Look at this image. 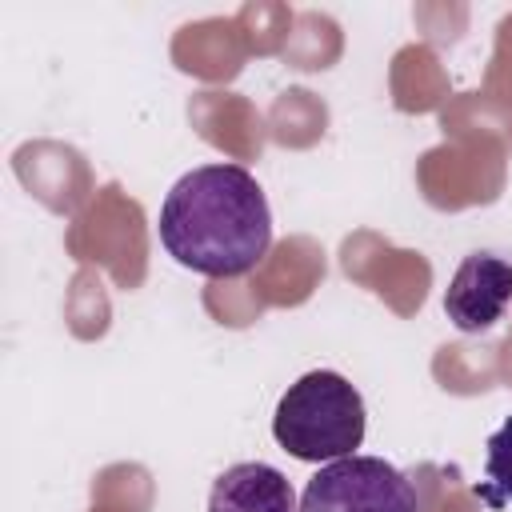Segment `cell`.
I'll list each match as a JSON object with an SVG mask.
<instances>
[{
	"label": "cell",
	"mask_w": 512,
	"mask_h": 512,
	"mask_svg": "<svg viewBox=\"0 0 512 512\" xmlns=\"http://www.w3.org/2000/svg\"><path fill=\"white\" fill-rule=\"evenodd\" d=\"M164 252L200 276H244L272 244V212L256 176L240 164H204L184 172L156 220Z\"/></svg>",
	"instance_id": "cell-1"
},
{
	"label": "cell",
	"mask_w": 512,
	"mask_h": 512,
	"mask_svg": "<svg viewBox=\"0 0 512 512\" xmlns=\"http://www.w3.org/2000/svg\"><path fill=\"white\" fill-rule=\"evenodd\" d=\"M276 444L308 464H332L356 456L364 440V400L360 392L328 368L304 372L276 404L272 416Z\"/></svg>",
	"instance_id": "cell-2"
},
{
	"label": "cell",
	"mask_w": 512,
	"mask_h": 512,
	"mask_svg": "<svg viewBox=\"0 0 512 512\" xmlns=\"http://www.w3.org/2000/svg\"><path fill=\"white\" fill-rule=\"evenodd\" d=\"M296 512H420L412 480L380 456H344L320 464L304 484Z\"/></svg>",
	"instance_id": "cell-3"
},
{
	"label": "cell",
	"mask_w": 512,
	"mask_h": 512,
	"mask_svg": "<svg viewBox=\"0 0 512 512\" xmlns=\"http://www.w3.org/2000/svg\"><path fill=\"white\" fill-rule=\"evenodd\" d=\"M512 304V264L492 252H472L448 280L444 312L460 332L492 328Z\"/></svg>",
	"instance_id": "cell-4"
},
{
	"label": "cell",
	"mask_w": 512,
	"mask_h": 512,
	"mask_svg": "<svg viewBox=\"0 0 512 512\" xmlns=\"http://www.w3.org/2000/svg\"><path fill=\"white\" fill-rule=\"evenodd\" d=\"M208 512H296V492L280 468L244 460L212 480Z\"/></svg>",
	"instance_id": "cell-5"
},
{
	"label": "cell",
	"mask_w": 512,
	"mask_h": 512,
	"mask_svg": "<svg viewBox=\"0 0 512 512\" xmlns=\"http://www.w3.org/2000/svg\"><path fill=\"white\" fill-rule=\"evenodd\" d=\"M492 504H512V416L488 436L484 460V488H476Z\"/></svg>",
	"instance_id": "cell-6"
}]
</instances>
